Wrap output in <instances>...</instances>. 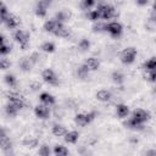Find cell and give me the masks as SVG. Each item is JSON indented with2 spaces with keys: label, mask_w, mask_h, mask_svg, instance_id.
Masks as SVG:
<instances>
[{
  "label": "cell",
  "mask_w": 156,
  "mask_h": 156,
  "mask_svg": "<svg viewBox=\"0 0 156 156\" xmlns=\"http://www.w3.org/2000/svg\"><path fill=\"white\" fill-rule=\"evenodd\" d=\"M0 65H1V69H7V68H10L11 62H10V60H9L6 56H1V58H0Z\"/></svg>",
  "instance_id": "38"
},
{
  "label": "cell",
  "mask_w": 156,
  "mask_h": 156,
  "mask_svg": "<svg viewBox=\"0 0 156 156\" xmlns=\"http://www.w3.org/2000/svg\"><path fill=\"white\" fill-rule=\"evenodd\" d=\"M89 73H90V69H89V67L85 63L78 66L77 69H76V74H77V77L79 79H87L88 76H89Z\"/></svg>",
  "instance_id": "18"
},
{
  "label": "cell",
  "mask_w": 156,
  "mask_h": 156,
  "mask_svg": "<svg viewBox=\"0 0 156 156\" xmlns=\"http://www.w3.org/2000/svg\"><path fill=\"white\" fill-rule=\"evenodd\" d=\"M144 155H147V156H156V149H151V150H146L144 152Z\"/></svg>",
  "instance_id": "44"
},
{
  "label": "cell",
  "mask_w": 156,
  "mask_h": 156,
  "mask_svg": "<svg viewBox=\"0 0 156 156\" xmlns=\"http://www.w3.org/2000/svg\"><path fill=\"white\" fill-rule=\"evenodd\" d=\"M136 55H138V51H136L135 48H132V46H130V48H126V49L121 52L119 60H121V62H122L123 65H132V63L135 61Z\"/></svg>",
  "instance_id": "4"
},
{
  "label": "cell",
  "mask_w": 156,
  "mask_h": 156,
  "mask_svg": "<svg viewBox=\"0 0 156 156\" xmlns=\"http://www.w3.org/2000/svg\"><path fill=\"white\" fill-rule=\"evenodd\" d=\"M152 10L156 11V0H154V2H152Z\"/></svg>",
  "instance_id": "48"
},
{
  "label": "cell",
  "mask_w": 156,
  "mask_h": 156,
  "mask_svg": "<svg viewBox=\"0 0 156 156\" xmlns=\"http://www.w3.org/2000/svg\"><path fill=\"white\" fill-rule=\"evenodd\" d=\"M152 94H154V95H156V83H155V85L152 87Z\"/></svg>",
  "instance_id": "47"
},
{
  "label": "cell",
  "mask_w": 156,
  "mask_h": 156,
  "mask_svg": "<svg viewBox=\"0 0 156 156\" xmlns=\"http://www.w3.org/2000/svg\"><path fill=\"white\" fill-rule=\"evenodd\" d=\"M71 17H72V12L69 10H66L65 9V10H60L58 12H56L54 18L56 21L61 22V23H66V22H68L71 20Z\"/></svg>",
  "instance_id": "13"
},
{
  "label": "cell",
  "mask_w": 156,
  "mask_h": 156,
  "mask_svg": "<svg viewBox=\"0 0 156 156\" xmlns=\"http://www.w3.org/2000/svg\"><path fill=\"white\" fill-rule=\"evenodd\" d=\"M95 9L99 11L101 20H112V18H117L118 17V11L116 10V7H113L112 5H110L107 2L99 1L96 4Z\"/></svg>",
  "instance_id": "1"
},
{
  "label": "cell",
  "mask_w": 156,
  "mask_h": 156,
  "mask_svg": "<svg viewBox=\"0 0 156 156\" xmlns=\"http://www.w3.org/2000/svg\"><path fill=\"white\" fill-rule=\"evenodd\" d=\"M144 77L146 78V80L151 82V83H156V71H145Z\"/></svg>",
  "instance_id": "37"
},
{
  "label": "cell",
  "mask_w": 156,
  "mask_h": 156,
  "mask_svg": "<svg viewBox=\"0 0 156 156\" xmlns=\"http://www.w3.org/2000/svg\"><path fill=\"white\" fill-rule=\"evenodd\" d=\"M0 41H1V44H0V54H1L2 56H6L7 54L11 52V50H12V45L6 43V38H5L4 34H1Z\"/></svg>",
  "instance_id": "16"
},
{
  "label": "cell",
  "mask_w": 156,
  "mask_h": 156,
  "mask_svg": "<svg viewBox=\"0 0 156 156\" xmlns=\"http://www.w3.org/2000/svg\"><path fill=\"white\" fill-rule=\"evenodd\" d=\"M123 126L127 127L128 129H133V130H143L144 129V124L140 123L139 121H136L134 117H129L127 121H124Z\"/></svg>",
  "instance_id": "12"
},
{
  "label": "cell",
  "mask_w": 156,
  "mask_h": 156,
  "mask_svg": "<svg viewBox=\"0 0 156 156\" xmlns=\"http://www.w3.org/2000/svg\"><path fill=\"white\" fill-rule=\"evenodd\" d=\"M39 100H40L41 104H45V105H48V106H52V105H55V102H56L55 96L51 95L50 93H46V91H44V93H41V94L39 95Z\"/></svg>",
  "instance_id": "15"
},
{
  "label": "cell",
  "mask_w": 156,
  "mask_h": 156,
  "mask_svg": "<svg viewBox=\"0 0 156 156\" xmlns=\"http://www.w3.org/2000/svg\"><path fill=\"white\" fill-rule=\"evenodd\" d=\"M150 21L156 23V11H154V10H151V12H150Z\"/></svg>",
  "instance_id": "45"
},
{
  "label": "cell",
  "mask_w": 156,
  "mask_h": 156,
  "mask_svg": "<svg viewBox=\"0 0 156 156\" xmlns=\"http://www.w3.org/2000/svg\"><path fill=\"white\" fill-rule=\"evenodd\" d=\"M144 69L145 71H156V56H154L144 62Z\"/></svg>",
  "instance_id": "29"
},
{
  "label": "cell",
  "mask_w": 156,
  "mask_h": 156,
  "mask_svg": "<svg viewBox=\"0 0 156 156\" xmlns=\"http://www.w3.org/2000/svg\"><path fill=\"white\" fill-rule=\"evenodd\" d=\"M30 89H32L33 91L40 90V89H41V83H40V82H32V83H30Z\"/></svg>",
  "instance_id": "41"
},
{
  "label": "cell",
  "mask_w": 156,
  "mask_h": 156,
  "mask_svg": "<svg viewBox=\"0 0 156 156\" xmlns=\"http://www.w3.org/2000/svg\"><path fill=\"white\" fill-rule=\"evenodd\" d=\"M84 63L89 67L90 71H96V69L100 67V61H99L96 57H88Z\"/></svg>",
  "instance_id": "25"
},
{
  "label": "cell",
  "mask_w": 156,
  "mask_h": 156,
  "mask_svg": "<svg viewBox=\"0 0 156 156\" xmlns=\"http://www.w3.org/2000/svg\"><path fill=\"white\" fill-rule=\"evenodd\" d=\"M1 22H2L9 29H15V28H17V27L20 26L21 20H20L16 15H13V13H9Z\"/></svg>",
  "instance_id": "8"
},
{
  "label": "cell",
  "mask_w": 156,
  "mask_h": 156,
  "mask_svg": "<svg viewBox=\"0 0 156 156\" xmlns=\"http://www.w3.org/2000/svg\"><path fill=\"white\" fill-rule=\"evenodd\" d=\"M90 46H91L90 40L87 39V38H83V39H80V40L78 41V49H79L80 51H88V50L90 49Z\"/></svg>",
  "instance_id": "31"
},
{
  "label": "cell",
  "mask_w": 156,
  "mask_h": 156,
  "mask_svg": "<svg viewBox=\"0 0 156 156\" xmlns=\"http://www.w3.org/2000/svg\"><path fill=\"white\" fill-rule=\"evenodd\" d=\"M18 66H20V68H21L23 72H28V71L32 69V67L34 66V63L32 62L30 57L28 56V57H22V58L20 60V62H18Z\"/></svg>",
  "instance_id": "17"
},
{
  "label": "cell",
  "mask_w": 156,
  "mask_h": 156,
  "mask_svg": "<svg viewBox=\"0 0 156 156\" xmlns=\"http://www.w3.org/2000/svg\"><path fill=\"white\" fill-rule=\"evenodd\" d=\"M37 4H39V5H41V6L46 7V9H49L50 5H51V0H38Z\"/></svg>",
  "instance_id": "42"
},
{
  "label": "cell",
  "mask_w": 156,
  "mask_h": 156,
  "mask_svg": "<svg viewBox=\"0 0 156 156\" xmlns=\"http://www.w3.org/2000/svg\"><path fill=\"white\" fill-rule=\"evenodd\" d=\"M38 144H39V139L38 138H34V136H27L26 139L22 140V145L26 146V147H29V149L37 147Z\"/></svg>",
  "instance_id": "24"
},
{
  "label": "cell",
  "mask_w": 156,
  "mask_h": 156,
  "mask_svg": "<svg viewBox=\"0 0 156 156\" xmlns=\"http://www.w3.org/2000/svg\"><path fill=\"white\" fill-rule=\"evenodd\" d=\"M13 39L16 43H18V45L22 50H27L29 48V33L27 30L17 29L13 33Z\"/></svg>",
  "instance_id": "3"
},
{
  "label": "cell",
  "mask_w": 156,
  "mask_h": 156,
  "mask_svg": "<svg viewBox=\"0 0 156 156\" xmlns=\"http://www.w3.org/2000/svg\"><path fill=\"white\" fill-rule=\"evenodd\" d=\"M0 11H1V21H2V20H4L9 13H10V12L7 11V6H6L4 2L1 4V10H0Z\"/></svg>",
  "instance_id": "40"
},
{
  "label": "cell",
  "mask_w": 156,
  "mask_h": 156,
  "mask_svg": "<svg viewBox=\"0 0 156 156\" xmlns=\"http://www.w3.org/2000/svg\"><path fill=\"white\" fill-rule=\"evenodd\" d=\"M62 24H63V23H61V22L56 21L55 18H52V20H48V21L44 23L43 28H44V30H45V32L51 33V34H55V33L57 32V29H58Z\"/></svg>",
  "instance_id": "11"
},
{
  "label": "cell",
  "mask_w": 156,
  "mask_h": 156,
  "mask_svg": "<svg viewBox=\"0 0 156 156\" xmlns=\"http://www.w3.org/2000/svg\"><path fill=\"white\" fill-rule=\"evenodd\" d=\"M38 155H40V156H50V155H51V149H50V146L46 145V144L41 145V146L39 147V150H38Z\"/></svg>",
  "instance_id": "36"
},
{
  "label": "cell",
  "mask_w": 156,
  "mask_h": 156,
  "mask_svg": "<svg viewBox=\"0 0 156 156\" xmlns=\"http://www.w3.org/2000/svg\"><path fill=\"white\" fill-rule=\"evenodd\" d=\"M41 78L45 83H48L49 85H52V87H56L60 84V80L56 76V73L54 72V69L51 68H46L41 72Z\"/></svg>",
  "instance_id": "6"
},
{
  "label": "cell",
  "mask_w": 156,
  "mask_h": 156,
  "mask_svg": "<svg viewBox=\"0 0 156 156\" xmlns=\"http://www.w3.org/2000/svg\"><path fill=\"white\" fill-rule=\"evenodd\" d=\"M105 32L108 33L112 38H119L122 35V32H123V27L119 22L117 21H112V22H107L106 23V27H105Z\"/></svg>",
  "instance_id": "5"
},
{
  "label": "cell",
  "mask_w": 156,
  "mask_h": 156,
  "mask_svg": "<svg viewBox=\"0 0 156 156\" xmlns=\"http://www.w3.org/2000/svg\"><path fill=\"white\" fill-rule=\"evenodd\" d=\"M132 117H134L136 121H139L140 123H145L150 119V112L147 110H144V108H135L133 112H132Z\"/></svg>",
  "instance_id": "9"
},
{
  "label": "cell",
  "mask_w": 156,
  "mask_h": 156,
  "mask_svg": "<svg viewBox=\"0 0 156 156\" xmlns=\"http://www.w3.org/2000/svg\"><path fill=\"white\" fill-rule=\"evenodd\" d=\"M111 79H112V82H113L116 85H122L123 82H124V76H123V73L119 72V71H113L112 74H111Z\"/></svg>",
  "instance_id": "26"
},
{
  "label": "cell",
  "mask_w": 156,
  "mask_h": 156,
  "mask_svg": "<svg viewBox=\"0 0 156 156\" xmlns=\"http://www.w3.org/2000/svg\"><path fill=\"white\" fill-rule=\"evenodd\" d=\"M52 152H54V155H56V156H66V155H68L69 151H68V149H67L66 146H63V145H61V144H57V145L54 146Z\"/></svg>",
  "instance_id": "27"
},
{
  "label": "cell",
  "mask_w": 156,
  "mask_h": 156,
  "mask_svg": "<svg viewBox=\"0 0 156 156\" xmlns=\"http://www.w3.org/2000/svg\"><path fill=\"white\" fill-rule=\"evenodd\" d=\"M34 115L39 119H46V118H49V116H50V106H48L45 104L37 105L34 107Z\"/></svg>",
  "instance_id": "7"
},
{
  "label": "cell",
  "mask_w": 156,
  "mask_h": 156,
  "mask_svg": "<svg viewBox=\"0 0 156 156\" xmlns=\"http://www.w3.org/2000/svg\"><path fill=\"white\" fill-rule=\"evenodd\" d=\"M65 141L68 143V144H76L79 139V133L77 130H68L66 133V135L63 136Z\"/></svg>",
  "instance_id": "22"
},
{
  "label": "cell",
  "mask_w": 156,
  "mask_h": 156,
  "mask_svg": "<svg viewBox=\"0 0 156 156\" xmlns=\"http://www.w3.org/2000/svg\"><path fill=\"white\" fill-rule=\"evenodd\" d=\"M4 79H5V83H6L10 88H15V87L17 85V78H16L13 74H11V73H7V74L4 77Z\"/></svg>",
  "instance_id": "32"
},
{
  "label": "cell",
  "mask_w": 156,
  "mask_h": 156,
  "mask_svg": "<svg viewBox=\"0 0 156 156\" xmlns=\"http://www.w3.org/2000/svg\"><path fill=\"white\" fill-rule=\"evenodd\" d=\"M22 108H23L22 106L17 105V104H15V102H10V101H9V104H7L6 107H5V111H6V115H7V116L15 117V116H17V113H18Z\"/></svg>",
  "instance_id": "14"
},
{
  "label": "cell",
  "mask_w": 156,
  "mask_h": 156,
  "mask_svg": "<svg viewBox=\"0 0 156 156\" xmlns=\"http://www.w3.org/2000/svg\"><path fill=\"white\" fill-rule=\"evenodd\" d=\"M51 133L56 138H61V136H65L66 133H67V129L65 126L62 124H54L52 128H51Z\"/></svg>",
  "instance_id": "20"
},
{
  "label": "cell",
  "mask_w": 156,
  "mask_h": 156,
  "mask_svg": "<svg viewBox=\"0 0 156 156\" xmlns=\"http://www.w3.org/2000/svg\"><path fill=\"white\" fill-rule=\"evenodd\" d=\"M0 147L9 155L11 154V149H12V143L10 140V138L7 136V134L5 133V130L2 129L1 130V134H0Z\"/></svg>",
  "instance_id": "10"
},
{
  "label": "cell",
  "mask_w": 156,
  "mask_h": 156,
  "mask_svg": "<svg viewBox=\"0 0 156 156\" xmlns=\"http://www.w3.org/2000/svg\"><path fill=\"white\" fill-rule=\"evenodd\" d=\"M116 115L119 118H126L129 115V107L126 104H117L116 105Z\"/></svg>",
  "instance_id": "21"
},
{
  "label": "cell",
  "mask_w": 156,
  "mask_h": 156,
  "mask_svg": "<svg viewBox=\"0 0 156 156\" xmlns=\"http://www.w3.org/2000/svg\"><path fill=\"white\" fill-rule=\"evenodd\" d=\"M40 49H41V51H44L45 54H51V52H54L55 51V44L52 43V41H44L41 45H40Z\"/></svg>",
  "instance_id": "28"
},
{
  "label": "cell",
  "mask_w": 156,
  "mask_h": 156,
  "mask_svg": "<svg viewBox=\"0 0 156 156\" xmlns=\"http://www.w3.org/2000/svg\"><path fill=\"white\" fill-rule=\"evenodd\" d=\"M105 27H106V23L105 22H94L93 24V32L94 33H101V32H105Z\"/></svg>",
  "instance_id": "35"
},
{
  "label": "cell",
  "mask_w": 156,
  "mask_h": 156,
  "mask_svg": "<svg viewBox=\"0 0 156 156\" xmlns=\"http://www.w3.org/2000/svg\"><path fill=\"white\" fill-rule=\"evenodd\" d=\"M96 99L101 102H108L111 99H112V94L110 90H106V89H101L96 93Z\"/></svg>",
  "instance_id": "19"
},
{
  "label": "cell",
  "mask_w": 156,
  "mask_h": 156,
  "mask_svg": "<svg viewBox=\"0 0 156 156\" xmlns=\"http://www.w3.org/2000/svg\"><path fill=\"white\" fill-rule=\"evenodd\" d=\"M29 57H30V60H32V62H33L34 65H37V63L41 60V55H40L39 52H37V51H35V52H33V54H30V56H29Z\"/></svg>",
  "instance_id": "39"
},
{
  "label": "cell",
  "mask_w": 156,
  "mask_h": 156,
  "mask_svg": "<svg viewBox=\"0 0 156 156\" xmlns=\"http://www.w3.org/2000/svg\"><path fill=\"white\" fill-rule=\"evenodd\" d=\"M46 13H48V9H46V7H44V6L39 5V4H37V5H35V15H37L39 18L45 17V16H46Z\"/></svg>",
  "instance_id": "34"
},
{
  "label": "cell",
  "mask_w": 156,
  "mask_h": 156,
  "mask_svg": "<svg viewBox=\"0 0 156 156\" xmlns=\"http://www.w3.org/2000/svg\"><path fill=\"white\" fill-rule=\"evenodd\" d=\"M55 37H58V38H69L71 35H72V32H71V29L67 27V26H65V23L57 29V32L54 34Z\"/></svg>",
  "instance_id": "23"
},
{
  "label": "cell",
  "mask_w": 156,
  "mask_h": 156,
  "mask_svg": "<svg viewBox=\"0 0 156 156\" xmlns=\"http://www.w3.org/2000/svg\"><path fill=\"white\" fill-rule=\"evenodd\" d=\"M96 116H98L96 111H89L85 113H77L74 117V122L79 127H85V126L90 124L96 118Z\"/></svg>",
  "instance_id": "2"
},
{
  "label": "cell",
  "mask_w": 156,
  "mask_h": 156,
  "mask_svg": "<svg viewBox=\"0 0 156 156\" xmlns=\"http://www.w3.org/2000/svg\"><path fill=\"white\" fill-rule=\"evenodd\" d=\"M87 18L89 20V21H91V22H98L99 20H101V17H100V13H99V11L95 9V10H89L88 12H87Z\"/></svg>",
  "instance_id": "30"
},
{
  "label": "cell",
  "mask_w": 156,
  "mask_h": 156,
  "mask_svg": "<svg viewBox=\"0 0 156 156\" xmlns=\"http://www.w3.org/2000/svg\"><path fill=\"white\" fill-rule=\"evenodd\" d=\"M135 2H136V5H139V6H146V5L150 2V0H135Z\"/></svg>",
  "instance_id": "43"
},
{
  "label": "cell",
  "mask_w": 156,
  "mask_h": 156,
  "mask_svg": "<svg viewBox=\"0 0 156 156\" xmlns=\"http://www.w3.org/2000/svg\"><path fill=\"white\" fill-rule=\"evenodd\" d=\"M95 4H96V0H82L80 1V7L83 10L89 11L95 6Z\"/></svg>",
  "instance_id": "33"
},
{
  "label": "cell",
  "mask_w": 156,
  "mask_h": 156,
  "mask_svg": "<svg viewBox=\"0 0 156 156\" xmlns=\"http://www.w3.org/2000/svg\"><path fill=\"white\" fill-rule=\"evenodd\" d=\"M130 141H132L133 144H136L139 140H138V138H135V136H134V138H130Z\"/></svg>",
  "instance_id": "46"
}]
</instances>
